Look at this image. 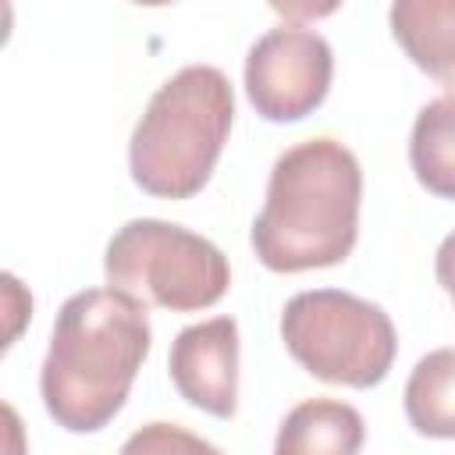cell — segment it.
<instances>
[{"instance_id": "12", "label": "cell", "mask_w": 455, "mask_h": 455, "mask_svg": "<svg viewBox=\"0 0 455 455\" xmlns=\"http://www.w3.org/2000/svg\"><path fill=\"white\" fill-rule=\"evenodd\" d=\"M174 451V448H213V444H206V441H199V437H192V434H185L181 427H174V423H149V430H142V434H135L128 444H124V451Z\"/></svg>"}, {"instance_id": "15", "label": "cell", "mask_w": 455, "mask_h": 455, "mask_svg": "<svg viewBox=\"0 0 455 455\" xmlns=\"http://www.w3.org/2000/svg\"><path fill=\"white\" fill-rule=\"evenodd\" d=\"M132 4H139V7H167L174 0H132Z\"/></svg>"}, {"instance_id": "2", "label": "cell", "mask_w": 455, "mask_h": 455, "mask_svg": "<svg viewBox=\"0 0 455 455\" xmlns=\"http://www.w3.org/2000/svg\"><path fill=\"white\" fill-rule=\"evenodd\" d=\"M359 206L355 153L331 135L295 142L270 167L267 199L249 231L252 252L274 274L338 267L355 249Z\"/></svg>"}, {"instance_id": "5", "label": "cell", "mask_w": 455, "mask_h": 455, "mask_svg": "<svg viewBox=\"0 0 455 455\" xmlns=\"http://www.w3.org/2000/svg\"><path fill=\"white\" fill-rule=\"evenodd\" d=\"M103 277L110 288L171 313L210 309L231 288L228 256L210 238L156 217H135L114 231Z\"/></svg>"}, {"instance_id": "7", "label": "cell", "mask_w": 455, "mask_h": 455, "mask_svg": "<svg viewBox=\"0 0 455 455\" xmlns=\"http://www.w3.org/2000/svg\"><path fill=\"white\" fill-rule=\"evenodd\" d=\"M238 323L235 316H210L178 331L167 355L174 391L213 419L238 412Z\"/></svg>"}, {"instance_id": "1", "label": "cell", "mask_w": 455, "mask_h": 455, "mask_svg": "<svg viewBox=\"0 0 455 455\" xmlns=\"http://www.w3.org/2000/svg\"><path fill=\"white\" fill-rule=\"evenodd\" d=\"M146 309L121 288H85L57 309L39 370V398L57 427L96 434L124 409L153 348Z\"/></svg>"}, {"instance_id": "9", "label": "cell", "mask_w": 455, "mask_h": 455, "mask_svg": "<svg viewBox=\"0 0 455 455\" xmlns=\"http://www.w3.org/2000/svg\"><path fill=\"white\" fill-rule=\"evenodd\" d=\"M366 441V423L355 405L338 398H306L277 427V455H355Z\"/></svg>"}, {"instance_id": "10", "label": "cell", "mask_w": 455, "mask_h": 455, "mask_svg": "<svg viewBox=\"0 0 455 455\" xmlns=\"http://www.w3.org/2000/svg\"><path fill=\"white\" fill-rule=\"evenodd\" d=\"M409 167L430 196L455 199V89L419 107L409 135Z\"/></svg>"}, {"instance_id": "8", "label": "cell", "mask_w": 455, "mask_h": 455, "mask_svg": "<svg viewBox=\"0 0 455 455\" xmlns=\"http://www.w3.org/2000/svg\"><path fill=\"white\" fill-rule=\"evenodd\" d=\"M387 25L427 78L455 89V0H391Z\"/></svg>"}, {"instance_id": "6", "label": "cell", "mask_w": 455, "mask_h": 455, "mask_svg": "<svg viewBox=\"0 0 455 455\" xmlns=\"http://www.w3.org/2000/svg\"><path fill=\"white\" fill-rule=\"evenodd\" d=\"M331 43L299 25L263 32L245 57V96L263 121L291 124L309 117L331 92Z\"/></svg>"}, {"instance_id": "14", "label": "cell", "mask_w": 455, "mask_h": 455, "mask_svg": "<svg viewBox=\"0 0 455 455\" xmlns=\"http://www.w3.org/2000/svg\"><path fill=\"white\" fill-rule=\"evenodd\" d=\"M434 274H437V284L448 291V299L455 302V231L444 235V242L437 245V256H434Z\"/></svg>"}, {"instance_id": "3", "label": "cell", "mask_w": 455, "mask_h": 455, "mask_svg": "<svg viewBox=\"0 0 455 455\" xmlns=\"http://www.w3.org/2000/svg\"><path fill=\"white\" fill-rule=\"evenodd\" d=\"M235 121V89L213 64H185L146 103L128 139L132 181L156 199L206 188Z\"/></svg>"}, {"instance_id": "4", "label": "cell", "mask_w": 455, "mask_h": 455, "mask_svg": "<svg viewBox=\"0 0 455 455\" xmlns=\"http://www.w3.org/2000/svg\"><path fill=\"white\" fill-rule=\"evenodd\" d=\"M281 341L309 377L355 391L377 387L398 355L391 316L341 288L291 295L281 309Z\"/></svg>"}, {"instance_id": "11", "label": "cell", "mask_w": 455, "mask_h": 455, "mask_svg": "<svg viewBox=\"0 0 455 455\" xmlns=\"http://www.w3.org/2000/svg\"><path fill=\"white\" fill-rule=\"evenodd\" d=\"M402 405L416 434L455 441V348H434L412 366Z\"/></svg>"}, {"instance_id": "13", "label": "cell", "mask_w": 455, "mask_h": 455, "mask_svg": "<svg viewBox=\"0 0 455 455\" xmlns=\"http://www.w3.org/2000/svg\"><path fill=\"white\" fill-rule=\"evenodd\" d=\"M267 4H270L274 14H281L284 21H295V25L323 21L341 7V0H267Z\"/></svg>"}]
</instances>
